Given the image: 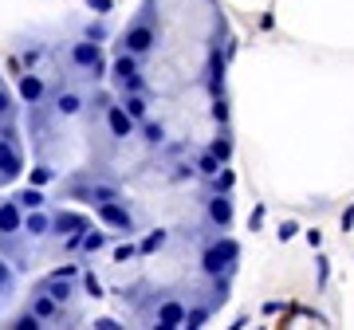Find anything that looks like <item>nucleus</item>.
Listing matches in <instances>:
<instances>
[{
	"mask_svg": "<svg viewBox=\"0 0 354 330\" xmlns=\"http://www.w3.org/2000/svg\"><path fill=\"white\" fill-rule=\"evenodd\" d=\"M51 181H55V169L51 165H36L32 169V185H51Z\"/></svg>",
	"mask_w": 354,
	"mask_h": 330,
	"instance_id": "28",
	"label": "nucleus"
},
{
	"mask_svg": "<svg viewBox=\"0 0 354 330\" xmlns=\"http://www.w3.org/2000/svg\"><path fill=\"white\" fill-rule=\"evenodd\" d=\"M95 330H122V322H118V318H95Z\"/></svg>",
	"mask_w": 354,
	"mask_h": 330,
	"instance_id": "33",
	"label": "nucleus"
},
{
	"mask_svg": "<svg viewBox=\"0 0 354 330\" xmlns=\"http://www.w3.org/2000/svg\"><path fill=\"white\" fill-rule=\"evenodd\" d=\"M87 8L95 16H106V12H114V0H87Z\"/></svg>",
	"mask_w": 354,
	"mask_h": 330,
	"instance_id": "32",
	"label": "nucleus"
},
{
	"mask_svg": "<svg viewBox=\"0 0 354 330\" xmlns=\"http://www.w3.org/2000/svg\"><path fill=\"white\" fill-rule=\"evenodd\" d=\"M16 204H20L24 213H32V208H48V197L39 193V185H28V189L16 193Z\"/></svg>",
	"mask_w": 354,
	"mask_h": 330,
	"instance_id": "20",
	"label": "nucleus"
},
{
	"mask_svg": "<svg viewBox=\"0 0 354 330\" xmlns=\"http://www.w3.org/2000/svg\"><path fill=\"white\" fill-rule=\"evenodd\" d=\"M12 291H16V271H12V264L0 255V303H4Z\"/></svg>",
	"mask_w": 354,
	"mask_h": 330,
	"instance_id": "24",
	"label": "nucleus"
},
{
	"mask_svg": "<svg viewBox=\"0 0 354 330\" xmlns=\"http://www.w3.org/2000/svg\"><path fill=\"white\" fill-rule=\"evenodd\" d=\"M83 106H87V102H83V95H79V90H59V95H55V99H51V110H55V115L59 118H75L79 110H83Z\"/></svg>",
	"mask_w": 354,
	"mask_h": 330,
	"instance_id": "15",
	"label": "nucleus"
},
{
	"mask_svg": "<svg viewBox=\"0 0 354 330\" xmlns=\"http://www.w3.org/2000/svg\"><path fill=\"white\" fill-rule=\"evenodd\" d=\"M28 311L39 318V322H64V311H59V303L51 299L48 291H36L32 295V303H28Z\"/></svg>",
	"mask_w": 354,
	"mask_h": 330,
	"instance_id": "14",
	"label": "nucleus"
},
{
	"mask_svg": "<svg viewBox=\"0 0 354 330\" xmlns=\"http://www.w3.org/2000/svg\"><path fill=\"white\" fill-rule=\"evenodd\" d=\"M236 260H241V244L232 240V236H216V240H209L201 248V275L205 280H221V275H232L236 271Z\"/></svg>",
	"mask_w": 354,
	"mask_h": 330,
	"instance_id": "1",
	"label": "nucleus"
},
{
	"mask_svg": "<svg viewBox=\"0 0 354 330\" xmlns=\"http://www.w3.org/2000/svg\"><path fill=\"white\" fill-rule=\"evenodd\" d=\"M165 244H169V232H165V229H153L150 236H146V240L138 244V255H153V252H162Z\"/></svg>",
	"mask_w": 354,
	"mask_h": 330,
	"instance_id": "23",
	"label": "nucleus"
},
{
	"mask_svg": "<svg viewBox=\"0 0 354 330\" xmlns=\"http://www.w3.org/2000/svg\"><path fill=\"white\" fill-rule=\"evenodd\" d=\"M67 193L83 204H102V201H114L118 197V185L114 181H91V185H71Z\"/></svg>",
	"mask_w": 354,
	"mask_h": 330,
	"instance_id": "12",
	"label": "nucleus"
},
{
	"mask_svg": "<svg viewBox=\"0 0 354 330\" xmlns=\"http://www.w3.org/2000/svg\"><path fill=\"white\" fill-rule=\"evenodd\" d=\"M12 118H16V99H12V90L0 83V126H8Z\"/></svg>",
	"mask_w": 354,
	"mask_h": 330,
	"instance_id": "25",
	"label": "nucleus"
},
{
	"mask_svg": "<svg viewBox=\"0 0 354 330\" xmlns=\"http://www.w3.org/2000/svg\"><path fill=\"white\" fill-rule=\"evenodd\" d=\"M111 79L114 87L122 90H146V79H142V67H138V55H130V51H118L111 59Z\"/></svg>",
	"mask_w": 354,
	"mask_h": 330,
	"instance_id": "3",
	"label": "nucleus"
},
{
	"mask_svg": "<svg viewBox=\"0 0 354 330\" xmlns=\"http://www.w3.org/2000/svg\"><path fill=\"white\" fill-rule=\"evenodd\" d=\"M20 173H24V153H20L16 138H4L0 134V185L4 181H16Z\"/></svg>",
	"mask_w": 354,
	"mask_h": 330,
	"instance_id": "7",
	"label": "nucleus"
},
{
	"mask_svg": "<svg viewBox=\"0 0 354 330\" xmlns=\"http://www.w3.org/2000/svg\"><path fill=\"white\" fill-rule=\"evenodd\" d=\"M153 327L158 330H181L185 327V303L181 299H162L153 307Z\"/></svg>",
	"mask_w": 354,
	"mask_h": 330,
	"instance_id": "11",
	"label": "nucleus"
},
{
	"mask_svg": "<svg viewBox=\"0 0 354 330\" xmlns=\"http://www.w3.org/2000/svg\"><path fill=\"white\" fill-rule=\"evenodd\" d=\"M225 165H228V162H221V157H216L213 150H201L197 157H193V169H197V181H213L216 173L225 169Z\"/></svg>",
	"mask_w": 354,
	"mask_h": 330,
	"instance_id": "16",
	"label": "nucleus"
},
{
	"mask_svg": "<svg viewBox=\"0 0 354 330\" xmlns=\"http://www.w3.org/2000/svg\"><path fill=\"white\" fill-rule=\"evenodd\" d=\"M39 327H44V322H39L32 311H28V315H20V318H12V330H39Z\"/></svg>",
	"mask_w": 354,
	"mask_h": 330,
	"instance_id": "29",
	"label": "nucleus"
},
{
	"mask_svg": "<svg viewBox=\"0 0 354 330\" xmlns=\"http://www.w3.org/2000/svg\"><path fill=\"white\" fill-rule=\"evenodd\" d=\"M51 232V216L44 213V208H32V213H24V236H32V240H44Z\"/></svg>",
	"mask_w": 354,
	"mask_h": 330,
	"instance_id": "17",
	"label": "nucleus"
},
{
	"mask_svg": "<svg viewBox=\"0 0 354 330\" xmlns=\"http://www.w3.org/2000/svg\"><path fill=\"white\" fill-rule=\"evenodd\" d=\"M134 255H138V244H118V248H114V264H127Z\"/></svg>",
	"mask_w": 354,
	"mask_h": 330,
	"instance_id": "30",
	"label": "nucleus"
},
{
	"mask_svg": "<svg viewBox=\"0 0 354 330\" xmlns=\"http://www.w3.org/2000/svg\"><path fill=\"white\" fill-rule=\"evenodd\" d=\"M106 134H111L114 142H127V138L138 134V122L122 110V102H111V106H106Z\"/></svg>",
	"mask_w": 354,
	"mask_h": 330,
	"instance_id": "10",
	"label": "nucleus"
},
{
	"mask_svg": "<svg viewBox=\"0 0 354 330\" xmlns=\"http://www.w3.org/2000/svg\"><path fill=\"white\" fill-rule=\"evenodd\" d=\"M51 275H59V280H75V275H79V267H75V264H64V267H55Z\"/></svg>",
	"mask_w": 354,
	"mask_h": 330,
	"instance_id": "34",
	"label": "nucleus"
},
{
	"mask_svg": "<svg viewBox=\"0 0 354 330\" xmlns=\"http://www.w3.org/2000/svg\"><path fill=\"white\" fill-rule=\"evenodd\" d=\"M138 134L146 146H165V126L162 122H150V118H142L138 122Z\"/></svg>",
	"mask_w": 354,
	"mask_h": 330,
	"instance_id": "21",
	"label": "nucleus"
},
{
	"mask_svg": "<svg viewBox=\"0 0 354 330\" xmlns=\"http://www.w3.org/2000/svg\"><path fill=\"white\" fill-rule=\"evenodd\" d=\"M83 36H87V39H99V43H102V39H106V28H102L99 20H91V24L83 28Z\"/></svg>",
	"mask_w": 354,
	"mask_h": 330,
	"instance_id": "31",
	"label": "nucleus"
},
{
	"mask_svg": "<svg viewBox=\"0 0 354 330\" xmlns=\"http://www.w3.org/2000/svg\"><path fill=\"white\" fill-rule=\"evenodd\" d=\"M95 216H99V220L106 224V229L122 232V236H130V232H134V213H130V208H127L122 201H118V197H114V201L95 204Z\"/></svg>",
	"mask_w": 354,
	"mask_h": 330,
	"instance_id": "6",
	"label": "nucleus"
},
{
	"mask_svg": "<svg viewBox=\"0 0 354 330\" xmlns=\"http://www.w3.org/2000/svg\"><path fill=\"white\" fill-rule=\"evenodd\" d=\"M39 291H48L51 299H55V303H67V299H71V280H59V275H48V280L39 283Z\"/></svg>",
	"mask_w": 354,
	"mask_h": 330,
	"instance_id": "19",
	"label": "nucleus"
},
{
	"mask_svg": "<svg viewBox=\"0 0 354 330\" xmlns=\"http://www.w3.org/2000/svg\"><path fill=\"white\" fill-rule=\"evenodd\" d=\"M87 229H91V220L83 213H71V208L51 216V232L55 236H75V232H87Z\"/></svg>",
	"mask_w": 354,
	"mask_h": 330,
	"instance_id": "13",
	"label": "nucleus"
},
{
	"mask_svg": "<svg viewBox=\"0 0 354 330\" xmlns=\"http://www.w3.org/2000/svg\"><path fill=\"white\" fill-rule=\"evenodd\" d=\"M39 55H44L39 48H28V51H24V64H28V71H32V67L39 64Z\"/></svg>",
	"mask_w": 354,
	"mask_h": 330,
	"instance_id": "35",
	"label": "nucleus"
},
{
	"mask_svg": "<svg viewBox=\"0 0 354 330\" xmlns=\"http://www.w3.org/2000/svg\"><path fill=\"white\" fill-rule=\"evenodd\" d=\"M0 83H4V79H0Z\"/></svg>",
	"mask_w": 354,
	"mask_h": 330,
	"instance_id": "36",
	"label": "nucleus"
},
{
	"mask_svg": "<svg viewBox=\"0 0 354 330\" xmlns=\"http://www.w3.org/2000/svg\"><path fill=\"white\" fill-rule=\"evenodd\" d=\"M67 64L75 67V71H83L87 79H102L111 75V64H106V55H102V43L99 39H75L71 48H67Z\"/></svg>",
	"mask_w": 354,
	"mask_h": 330,
	"instance_id": "2",
	"label": "nucleus"
},
{
	"mask_svg": "<svg viewBox=\"0 0 354 330\" xmlns=\"http://www.w3.org/2000/svg\"><path fill=\"white\" fill-rule=\"evenodd\" d=\"M24 236V208L16 204V197L0 201V240H16Z\"/></svg>",
	"mask_w": 354,
	"mask_h": 330,
	"instance_id": "9",
	"label": "nucleus"
},
{
	"mask_svg": "<svg viewBox=\"0 0 354 330\" xmlns=\"http://www.w3.org/2000/svg\"><path fill=\"white\" fill-rule=\"evenodd\" d=\"M205 224L213 232L232 229V193H209L205 197Z\"/></svg>",
	"mask_w": 354,
	"mask_h": 330,
	"instance_id": "5",
	"label": "nucleus"
},
{
	"mask_svg": "<svg viewBox=\"0 0 354 330\" xmlns=\"http://www.w3.org/2000/svg\"><path fill=\"white\" fill-rule=\"evenodd\" d=\"M209 150L216 153V157H221V162H228V157H232V142H228V130L221 126V138L213 142V146H209Z\"/></svg>",
	"mask_w": 354,
	"mask_h": 330,
	"instance_id": "26",
	"label": "nucleus"
},
{
	"mask_svg": "<svg viewBox=\"0 0 354 330\" xmlns=\"http://www.w3.org/2000/svg\"><path fill=\"white\" fill-rule=\"evenodd\" d=\"M16 95H20L24 106H39V102L48 99V79L32 67V71H24V75L16 79Z\"/></svg>",
	"mask_w": 354,
	"mask_h": 330,
	"instance_id": "8",
	"label": "nucleus"
},
{
	"mask_svg": "<svg viewBox=\"0 0 354 330\" xmlns=\"http://www.w3.org/2000/svg\"><path fill=\"white\" fill-rule=\"evenodd\" d=\"M83 287H87V295L91 299H102V283H99V275H95V271H83Z\"/></svg>",
	"mask_w": 354,
	"mask_h": 330,
	"instance_id": "27",
	"label": "nucleus"
},
{
	"mask_svg": "<svg viewBox=\"0 0 354 330\" xmlns=\"http://www.w3.org/2000/svg\"><path fill=\"white\" fill-rule=\"evenodd\" d=\"M122 110H127L130 118H134V122H142V118H150V102H146V90H127V95H122Z\"/></svg>",
	"mask_w": 354,
	"mask_h": 330,
	"instance_id": "18",
	"label": "nucleus"
},
{
	"mask_svg": "<svg viewBox=\"0 0 354 330\" xmlns=\"http://www.w3.org/2000/svg\"><path fill=\"white\" fill-rule=\"evenodd\" d=\"M106 244H111V236H106V232L87 229V232H83V244H79V252H83V255H95V252H102Z\"/></svg>",
	"mask_w": 354,
	"mask_h": 330,
	"instance_id": "22",
	"label": "nucleus"
},
{
	"mask_svg": "<svg viewBox=\"0 0 354 330\" xmlns=\"http://www.w3.org/2000/svg\"><path fill=\"white\" fill-rule=\"evenodd\" d=\"M153 48H158V28H153L146 16H142V20H134V24L122 32V51H130V55L146 59Z\"/></svg>",
	"mask_w": 354,
	"mask_h": 330,
	"instance_id": "4",
	"label": "nucleus"
}]
</instances>
